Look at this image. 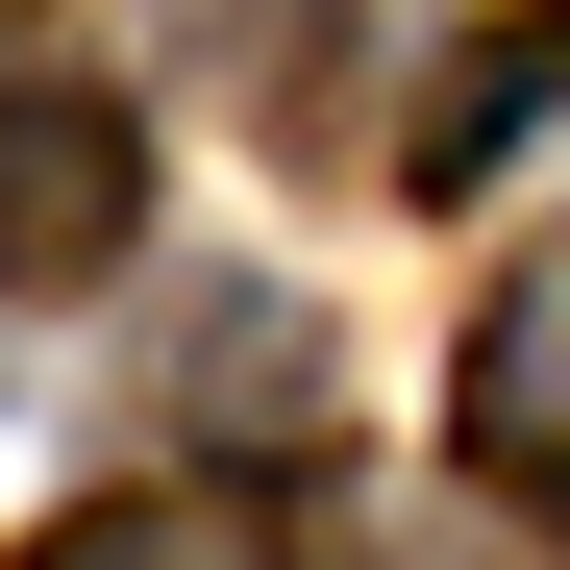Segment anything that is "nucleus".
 <instances>
[{
  "instance_id": "obj_1",
  "label": "nucleus",
  "mask_w": 570,
  "mask_h": 570,
  "mask_svg": "<svg viewBox=\"0 0 570 570\" xmlns=\"http://www.w3.org/2000/svg\"><path fill=\"white\" fill-rule=\"evenodd\" d=\"M149 248V125L100 75H0V298H100Z\"/></svg>"
},
{
  "instance_id": "obj_2",
  "label": "nucleus",
  "mask_w": 570,
  "mask_h": 570,
  "mask_svg": "<svg viewBox=\"0 0 570 570\" xmlns=\"http://www.w3.org/2000/svg\"><path fill=\"white\" fill-rule=\"evenodd\" d=\"M446 446L497 471V497L570 546V224L497 273V298H471V372H446Z\"/></svg>"
},
{
  "instance_id": "obj_3",
  "label": "nucleus",
  "mask_w": 570,
  "mask_h": 570,
  "mask_svg": "<svg viewBox=\"0 0 570 570\" xmlns=\"http://www.w3.org/2000/svg\"><path fill=\"white\" fill-rule=\"evenodd\" d=\"M546 125H570V0H497V26L422 75L397 174H422V199H471V174H497V149H546Z\"/></svg>"
},
{
  "instance_id": "obj_4",
  "label": "nucleus",
  "mask_w": 570,
  "mask_h": 570,
  "mask_svg": "<svg viewBox=\"0 0 570 570\" xmlns=\"http://www.w3.org/2000/svg\"><path fill=\"white\" fill-rule=\"evenodd\" d=\"M26 570H273V521H248V497H199V471H149V497L26 521Z\"/></svg>"
}]
</instances>
